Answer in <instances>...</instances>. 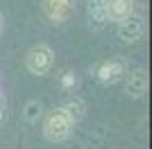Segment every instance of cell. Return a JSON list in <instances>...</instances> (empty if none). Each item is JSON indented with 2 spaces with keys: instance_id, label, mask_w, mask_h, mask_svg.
<instances>
[{
  "instance_id": "1",
  "label": "cell",
  "mask_w": 152,
  "mask_h": 149,
  "mask_svg": "<svg viewBox=\"0 0 152 149\" xmlns=\"http://www.w3.org/2000/svg\"><path fill=\"white\" fill-rule=\"evenodd\" d=\"M75 129V120L70 118L68 113L64 111L61 106H55L48 113H43V138L48 142H64L68 140L70 133Z\"/></svg>"
},
{
  "instance_id": "2",
  "label": "cell",
  "mask_w": 152,
  "mask_h": 149,
  "mask_svg": "<svg viewBox=\"0 0 152 149\" xmlns=\"http://www.w3.org/2000/svg\"><path fill=\"white\" fill-rule=\"evenodd\" d=\"M125 72H127V63L121 56H109V59H102L95 66H91V77L95 81H100L102 86H111V84L123 81Z\"/></svg>"
},
{
  "instance_id": "3",
  "label": "cell",
  "mask_w": 152,
  "mask_h": 149,
  "mask_svg": "<svg viewBox=\"0 0 152 149\" xmlns=\"http://www.w3.org/2000/svg\"><path fill=\"white\" fill-rule=\"evenodd\" d=\"M55 66V50L45 43H39L25 54V68L34 77H43L48 74Z\"/></svg>"
},
{
  "instance_id": "4",
  "label": "cell",
  "mask_w": 152,
  "mask_h": 149,
  "mask_svg": "<svg viewBox=\"0 0 152 149\" xmlns=\"http://www.w3.org/2000/svg\"><path fill=\"white\" fill-rule=\"evenodd\" d=\"M116 25H118L116 34H118V38H121L123 43H136L145 34V18L136 12L129 14L125 20H121V23H116Z\"/></svg>"
},
{
  "instance_id": "5",
  "label": "cell",
  "mask_w": 152,
  "mask_h": 149,
  "mask_svg": "<svg viewBox=\"0 0 152 149\" xmlns=\"http://www.w3.org/2000/svg\"><path fill=\"white\" fill-rule=\"evenodd\" d=\"M86 25L91 32H102L109 25L107 0H89L86 5Z\"/></svg>"
},
{
  "instance_id": "6",
  "label": "cell",
  "mask_w": 152,
  "mask_h": 149,
  "mask_svg": "<svg viewBox=\"0 0 152 149\" xmlns=\"http://www.w3.org/2000/svg\"><path fill=\"white\" fill-rule=\"evenodd\" d=\"M125 93L134 99H141L145 97L148 93V72L143 68H134L129 72H125Z\"/></svg>"
},
{
  "instance_id": "7",
  "label": "cell",
  "mask_w": 152,
  "mask_h": 149,
  "mask_svg": "<svg viewBox=\"0 0 152 149\" xmlns=\"http://www.w3.org/2000/svg\"><path fill=\"white\" fill-rule=\"evenodd\" d=\"M41 7H43V14L48 16V20L57 25V23H64L70 16L73 0H43Z\"/></svg>"
},
{
  "instance_id": "8",
  "label": "cell",
  "mask_w": 152,
  "mask_h": 149,
  "mask_svg": "<svg viewBox=\"0 0 152 149\" xmlns=\"http://www.w3.org/2000/svg\"><path fill=\"white\" fill-rule=\"evenodd\" d=\"M136 9V0H107L109 23H121Z\"/></svg>"
},
{
  "instance_id": "9",
  "label": "cell",
  "mask_w": 152,
  "mask_h": 149,
  "mask_svg": "<svg viewBox=\"0 0 152 149\" xmlns=\"http://www.w3.org/2000/svg\"><path fill=\"white\" fill-rule=\"evenodd\" d=\"M61 108L66 113H68L70 118L75 120V122H80V120H84V115H86V102H84L80 95H68V97L64 99Z\"/></svg>"
},
{
  "instance_id": "10",
  "label": "cell",
  "mask_w": 152,
  "mask_h": 149,
  "mask_svg": "<svg viewBox=\"0 0 152 149\" xmlns=\"http://www.w3.org/2000/svg\"><path fill=\"white\" fill-rule=\"evenodd\" d=\"M43 104H41V99H27L25 106H23V120L30 124L39 122V120L43 118Z\"/></svg>"
},
{
  "instance_id": "11",
  "label": "cell",
  "mask_w": 152,
  "mask_h": 149,
  "mask_svg": "<svg viewBox=\"0 0 152 149\" xmlns=\"http://www.w3.org/2000/svg\"><path fill=\"white\" fill-rule=\"evenodd\" d=\"M59 84H61L64 90H68V93H70V90H75V88H77L80 79H77V74L73 72V70H66V72L59 77Z\"/></svg>"
},
{
  "instance_id": "12",
  "label": "cell",
  "mask_w": 152,
  "mask_h": 149,
  "mask_svg": "<svg viewBox=\"0 0 152 149\" xmlns=\"http://www.w3.org/2000/svg\"><path fill=\"white\" fill-rule=\"evenodd\" d=\"M2 25H5V18H2V14H0V32H2Z\"/></svg>"
}]
</instances>
